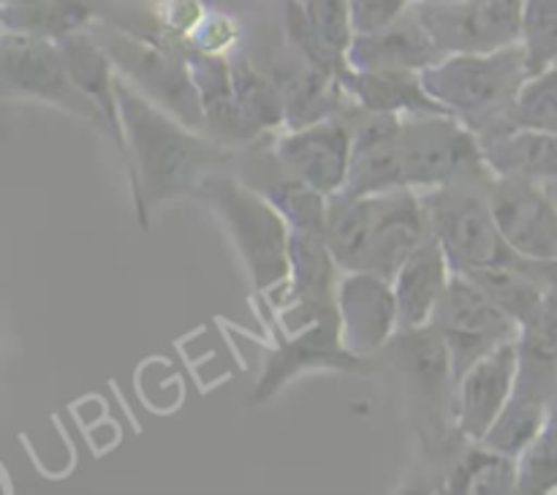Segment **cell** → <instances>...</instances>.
I'll list each match as a JSON object with an SVG mask.
<instances>
[{"label": "cell", "mask_w": 557, "mask_h": 495, "mask_svg": "<svg viewBox=\"0 0 557 495\" xmlns=\"http://www.w3.org/2000/svg\"><path fill=\"white\" fill-rule=\"evenodd\" d=\"M117 101L128 139V177L136 212L147 226V210L166 201L196 196L207 177L237 158V147L212 134L190 128L163 107L136 90L117 71Z\"/></svg>", "instance_id": "obj_1"}, {"label": "cell", "mask_w": 557, "mask_h": 495, "mask_svg": "<svg viewBox=\"0 0 557 495\" xmlns=\"http://www.w3.org/2000/svg\"><path fill=\"white\" fill-rule=\"evenodd\" d=\"M531 76L520 44L495 52H455L422 71L430 96L479 136L509 125L522 85Z\"/></svg>", "instance_id": "obj_2"}, {"label": "cell", "mask_w": 557, "mask_h": 495, "mask_svg": "<svg viewBox=\"0 0 557 495\" xmlns=\"http://www.w3.org/2000/svg\"><path fill=\"white\" fill-rule=\"evenodd\" d=\"M194 199L210 207L212 215L223 223L243 256L256 292L267 297L281 283H286L292 272V259H288L292 226L264 194L223 166L201 183Z\"/></svg>", "instance_id": "obj_3"}, {"label": "cell", "mask_w": 557, "mask_h": 495, "mask_svg": "<svg viewBox=\"0 0 557 495\" xmlns=\"http://www.w3.org/2000/svg\"><path fill=\"white\" fill-rule=\"evenodd\" d=\"M495 174L484 161L482 139L455 114L403 117V183L433 190L455 183H490Z\"/></svg>", "instance_id": "obj_4"}, {"label": "cell", "mask_w": 557, "mask_h": 495, "mask_svg": "<svg viewBox=\"0 0 557 495\" xmlns=\"http://www.w3.org/2000/svg\"><path fill=\"white\" fill-rule=\"evenodd\" d=\"M490 183H455L422 190L430 234L441 243L451 270L473 275L517 256L495 223L487 199Z\"/></svg>", "instance_id": "obj_5"}, {"label": "cell", "mask_w": 557, "mask_h": 495, "mask_svg": "<svg viewBox=\"0 0 557 495\" xmlns=\"http://www.w3.org/2000/svg\"><path fill=\"white\" fill-rule=\"evenodd\" d=\"M90 30V27H87ZM92 38L107 49L114 69L145 92L150 101L172 112L190 128L207 131L205 107L190 76L188 58L161 38L125 30H90Z\"/></svg>", "instance_id": "obj_6"}, {"label": "cell", "mask_w": 557, "mask_h": 495, "mask_svg": "<svg viewBox=\"0 0 557 495\" xmlns=\"http://www.w3.org/2000/svg\"><path fill=\"white\" fill-rule=\"evenodd\" d=\"M430 326H435L449 346L455 381H460L466 370L493 348L520 341L522 335L517 319H511L473 277L462 272L451 275Z\"/></svg>", "instance_id": "obj_7"}, {"label": "cell", "mask_w": 557, "mask_h": 495, "mask_svg": "<svg viewBox=\"0 0 557 495\" xmlns=\"http://www.w3.org/2000/svg\"><path fill=\"white\" fill-rule=\"evenodd\" d=\"M0 63H3V92L5 96L36 98L54 103L65 112L76 114L92 128L107 136V123L96 103L76 87L60 41L25 36V33L3 30L0 38Z\"/></svg>", "instance_id": "obj_8"}, {"label": "cell", "mask_w": 557, "mask_h": 495, "mask_svg": "<svg viewBox=\"0 0 557 495\" xmlns=\"http://www.w3.org/2000/svg\"><path fill=\"white\" fill-rule=\"evenodd\" d=\"M525 0H413L419 16L444 54L495 52L520 44Z\"/></svg>", "instance_id": "obj_9"}, {"label": "cell", "mask_w": 557, "mask_h": 495, "mask_svg": "<svg viewBox=\"0 0 557 495\" xmlns=\"http://www.w3.org/2000/svg\"><path fill=\"white\" fill-rule=\"evenodd\" d=\"M487 199L517 256L544 264L557 261V205L547 185L525 177H493Z\"/></svg>", "instance_id": "obj_10"}, {"label": "cell", "mask_w": 557, "mask_h": 495, "mask_svg": "<svg viewBox=\"0 0 557 495\" xmlns=\"http://www.w3.org/2000/svg\"><path fill=\"white\" fill-rule=\"evenodd\" d=\"M346 370V373H370L375 359L357 357L348 351L341 335V315L321 319L299 332H283V341L270 354L253 389V403H267L286 384L308 370Z\"/></svg>", "instance_id": "obj_11"}, {"label": "cell", "mask_w": 557, "mask_h": 495, "mask_svg": "<svg viewBox=\"0 0 557 495\" xmlns=\"http://www.w3.org/2000/svg\"><path fill=\"white\" fill-rule=\"evenodd\" d=\"M277 161L313 185L324 196H335L346 188L348 161H351V125L343 114L315 120L302 128H283L270 136Z\"/></svg>", "instance_id": "obj_12"}, {"label": "cell", "mask_w": 557, "mask_h": 495, "mask_svg": "<svg viewBox=\"0 0 557 495\" xmlns=\"http://www.w3.org/2000/svg\"><path fill=\"white\" fill-rule=\"evenodd\" d=\"M351 125V161L346 194L375 196L406 188L403 183V117L351 107L343 112Z\"/></svg>", "instance_id": "obj_13"}, {"label": "cell", "mask_w": 557, "mask_h": 495, "mask_svg": "<svg viewBox=\"0 0 557 495\" xmlns=\"http://www.w3.org/2000/svg\"><path fill=\"white\" fill-rule=\"evenodd\" d=\"M341 335L348 351L375 359L400 332V310L392 281L375 272H343L337 283Z\"/></svg>", "instance_id": "obj_14"}, {"label": "cell", "mask_w": 557, "mask_h": 495, "mask_svg": "<svg viewBox=\"0 0 557 495\" xmlns=\"http://www.w3.org/2000/svg\"><path fill=\"white\" fill-rule=\"evenodd\" d=\"M517 375H520V341L493 348L487 357L466 370L455 392V422L462 438L479 444L487 435L515 395Z\"/></svg>", "instance_id": "obj_15"}, {"label": "cell", "mask_w": 557, "mask_h": 495, "mask_svg": "<svg viewBox=\"0 0 557 495\" xmlns=\"http://www.w3.org/2000/svg\"><path fill=\"white\" fill-rule=\"evenodd\" d=\"M428 237L430 221L419 190L397 188L375 194L364 270L395 281L400 267L428 243Z\"/></svg>", "instance_id": "obj_16"}, {"label": "cell", "mask_w": 557, "mask_h": 495, "mask_svg": "<svg viewBox=\"0 0 557 495\" xmlns=\"http://www.w3.org/2000/svg\"><path fill=\"white\" fill-rule=\"evenodd\" d=\"M446 58L438 44L408 5L406 14L384 30L354 36L346 52V69L354 71H424Z\"/></svg>", "instance_id": "obj_17"}, {"label": "cell", "mask_w": 557, "mask_h": 495, "mask_svg": "<svg viewBox=\"0 0 557 495\" xmlns=\"http://www.w3.org/2000/svg\"><path fill=\"white\" fill-rule=\"evenodd\" d=\"M384 354H392L413 395L424 406L435 408L438 417L446 403H455L457 381L455 370H451V354L435 326L428 324L419 330H400L384 348Z\"/></svg>", "instance_id": "obj_18"}, {"label": "cell", "mask_w": 557, "mask_h": 495, "mask_svg": "<svg viewBox=\"0 0 557 495\" xmlns=\"http://www.w3.org/2000/svg\"><path fill=\"white\" fill-rule=\"evenodd\" d=\"M69 63L71 76H74L76 87L96 103L101 112L103 123H107V139L117 147L123 161L128 163V139H125L123 117H120V101H117V69H114L112 58L107 49L92 38L90 30L74 33V36L60 41Z\"/></svg>", "instance_id": "obj_19"}, {"label": "cell", "mask_w": 557, "mask_h": 495, "mask_svg": "<svg viewBox=\"0 0 557 495\" xmlns=\"http://www.w3.org/2000/svg\"><path fill=\"white\" fill-rule=\"evenodd\" d=\"M343 90L357 107L379 114L417 117V114L446 112L428 92L422 71H354L341 74Z\"/></svg>", "instance_id": "obj_20"}, {"label": "cell", "mask_w": 557, "mask_h": 495, "mask_svg": "<svg viewBox=\"0 0 557 495\" xmlns=\"http://www.w3.org/2000/svg\"><path fill=\"white\" fill-rule=\"evenodd\" d=\"M451 275L455 270H451L444 248L430 234L428 243L400 267L392 281L397 310H400V330H419L433 321L435 308H438Z\"/></svg>", "instance_id": "obj_21"}, {"label": "cell", "mask_w": 557, "mask_h": 495, "mask_svg": "<svg viewBox=\"0 0 557 495\" xmlns=\"http://www.w3.org/2000/svg\"><path fill=\"white\" fill-rule=\"evenodd\" d=\"M479 139L495 177H525L544 185L557 180V134L504 125Z\"/></svg>", "instance_id": "obj_22"}, {"label": "cell", "mask_w": 557, "mask_h": 495, "mask_svg": "<svg viewBox=\"0 0 557 495\" xmlns=\"http://www.w3.org/2000/svg\"><path fill=\"white\" fill-rule=\"evenodd\" d=\"M96 0H5L3 27L25 36L63 41L90 27Z\"/></svg>", "instance_id": "obj_23"}, {"label": "cell", "mask_w": 557, "mask_h": 495, "mask_svg": "<svg viewBox=\"0 0 557 495\" xmlns=\"http://www.w3.org/2000/svg\"><path fill=\"white\" fill-rule=\"evenodd\" d=\"M373 196H354L341 190L326 205L324 239L343 272H359L368 264Z\"/></svg>", "instance_id": "obj_24"}, {"label": "cell", "mask_w": 557, "mask_h": 495, "mask_svg": "<svg viewBox=\"0 0 557 495\" xmlns=\"http://www.w3.org/2000/svg\"><path fill=\"white\" fill-rule=\"evenodd\" d=\"M547 397H539L533 392L515 389L511 400L506 403V408L500 411V417L495 419L493 428L487 430L479 444H484L487 449L500 451V455L520 457L525 451V446L536 438V433L542 430L544 419L549 411Z\"/></svg>", "instance_id": "obj_25"}, {"label": "cell", "mask_w": 557, "mask_h": 495, "mask_svg": "<svg viewBox=\"0 0 557 495\" xmlns=\"http://www.w3.org/2000/svg\"><path fill=\"white\" fill-rule=\"evenodd\" d=\"M451 493L471 495H506L517 493V457L500 455L476 444L449 477Z\"/></svg>", "instance_id": "obj_26"}, {"label": "cell", "mask_w": 557, "mask_h": 495, "mask_svg": "<svg viewBox=\"0 0 557 495\" xmlns=\"http://www.w3.org/2000/svg\"><path fill=\"white\" fill-rule=\"evenodd\" d=\"M517 493H557V395L536 438L517 457Z\"/></svg>", "instance_id": "obj_27"}, {"label": "cell", "mask_w": 557, "mask_h": 495, "mask_svg": "<svg viewBox=\"0 0 557 495\" xmlns=\"http://www.w3.org/2000/svg\"><path fill=\"white\" fill-rule=\"evenodd\" d=\"M520 47L531 74L557 65V0H525Z\"/></svg>", "instance_id": "obj_28"}, {"label": "cell", "mask_w": 557, "mask_h": 495, "mask_svg": "<svg viewBox=\"0 0 557 495\" xmlns=\"http://www.w3.org/2000/svg\"><path fill=\"white\" fill-rule=\"evenodd\" d=\"M305 11L310 30L315 33L324 52L337 65V74L346 71V52L351 47L354 27L348 0H297Z\"/></svg>", "instance_id": "obj_29"}, {"label": "cell", "mask_w": 557, "mask_h": 495, "mask_svg": "<svg viewBox=\"0 0 557 495\" xmlns=\"http://www.w3.org/2000/svg\"><path fill=\"white\" fill-rule=\"evenodd\" d=\"M509 125L557 134V65L528 76L509 114Z\"/></svg>", "instance_id": "obj_30"}, {"label": "cell", "mask_w": 557, "mask_h": 495, "mask_svg": "<svg viewBox=\"0 0 557 495\" xmlns=\"http://www.w3.org/2000/svg\"><path fill=\"white\" fill-rule=\"evenodd\" d=\"M239 41V27L232 16L226 14H207L205 22L196 27L190 36L188 52H205V54H232L234 44Z\"/></svg>", "instance_id": "obj_31"}, {"label": "cell", "mask_w": 557, "mask_h": 495, "mask_svg": "<svg viewBox=\"0 0 557 495\" xmlns=\"http://www.w3.org/2000/svg\"><path fill=\"white\" fill-rule=\"evenodd\" d=\"M411 3L413 0H348L354 36L384 30L386 25L400 20Z\"/></svg>", "instance_id": "obj_32"}, {"label": "cell", "mask_w": 557, "mask_h": 495, "mask_svg": "<svg viewBox=\"0 0 557 495\" xmlns=\"http://www.w3.org/2000/svg\"><path fill=\"white\" fill-rule=\"evenodd\" d=\"M547 188H549V194H553V199H555V205H557V180H555V183H549Z\"/></svg>", "instance_id": "obj_33"}]
</instances>
